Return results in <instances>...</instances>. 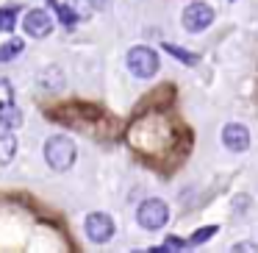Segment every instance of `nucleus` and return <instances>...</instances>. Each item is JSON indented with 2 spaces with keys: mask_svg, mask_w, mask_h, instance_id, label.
Masks as SVG:
<instances>
[{
  "mask_svg": "<svg viewBox=\"0 0 258 253\" xmlns=\"http://www.w3.org/2000/svg\"><path fill=\"white\" fill-rule=\"evenodd\" d=\"M42 156H45V162H47L50 170H56V173H67V170L75 164V159H78V147H75V142L70 139V136L56 134V136H50V139L45 142Z\"/></svg>",
  "mask_w": 258,
  "mask_h": 253,
  "instance_id": "nucleus-1",
  "label": "nucleus"
},
{
  "mask_svg": "<svg viewBox=\"0 0 258 253\" xmlns=\"http://www.w3.org/2000/svg\"><path fill=\"white\" fill-rule=\"evenodd\" d=\"M125 67H128V73L134 75V78L150 81V78H156V75H158L161 62H158V53L153 50V47L136 45V47H131L128 56H125Z\"/></svg>",
  "mask_w": 258,
  "mask_h": 253,
  "instance_id": "nucleus-2",
  "label": "nucleus"
},
{
  "mask_svg": "<svg viewBox=\"0 0 258 253\" xmlns=\"http://www.w3.org/2000/svg\"><path fill=\"white\" fill-rule=\"evenodd\" d=\"M136 223L145 231H161L169 223V206L161 197H147L139 209H136Z\"/></svg>",
  "mask_w": 258,
  "mask_h": 253,
  "instance_id": "nucleus-3",
  "label": "nucleus"
},
{
  "mask_svg": "<svg viewBox=\"0 0 258 253\" xmlns=\"http://www.w3.org/2000/svg\"><path fill=\"white\" fill-rule=\"evenodd\" d=\"M214 9L208 6V3H203V0H195V3H189V6L183 9V14H180V25H183V31H189V34H203V31H208L214 25Z\"/></svg>",
  "mask_w": 258,
  "mask_h": 253,
  "instance_id": "nucleus-4",
  "label": "nucleus"
},
{
  "mask_svg": "<svg viewBox=\"0 0 258 253\" xmlns=\"http://www.w3.org/2000/svg\"><path fill=\"white\" fill-rule=\"evenodd\" d=\"M84 231H86V239L89 242H95V245H106V242H111L117 225H114L111 214L92 212V214H86V220H84Z\"/></svg>",
  "mask_w": 258,
  "mask_h": 253,
  "instance_id": "nucleus-5",
  "label": "nucleus"
},
{
  "mask_svg": "<svg viewBox=\"0 0 258 253\" xmlns=\"http://www.w3.org/2000/svg\"><path fill=\"white\" fill-rule=\"evenodd\" d=\"M219 139H222V145L228 147L230 153H244L250 150L252 145V136H250V128L241 123H228L222 125V134H219Z\"/></svg>",
  "mask_w": 258,
  "mask_h": 253,
  "instance_id": "nucleus-6",
  "label": "nucleus"
},
{
  "mask_svg": "<svg viewBox=\"0 0 258 253\" xmlns=\"http://www.w3.org/2000/svg\"><path fill=\"white\" fill-rule=\"evenodd\" d=\"M23 31L31 36V39H45L53 31V17L47 9H31L23 17Z\"/></svg>",
  "mask_w": 258,
  "mask_h": 253,
  "instance_id": "nucleus-7",
  "label": "nucleus"
},
{
  "mask_svg": "<svg viewBox=\"0 0 258 253\" xmlns=\"http://www.w3.org/2000/svg\"><path fill=\"white\" fill-rule=\"evenodd\" d=\"M23 125V112L17 103H0V131H17Z\"/></svg>",
  "mask_w": 258,
  "mask_h": 253,
  "instance_id": "nucleus-8",
  "label": "nucleus"
},
{
  "mask_svg": "<svg viewBox=\"0 0 258 253\" xmlns=\"http://www.w3.org/2000/svg\"><path fill=\"white\" fill-rule=\"evenodd\" d=\"M39 84L45 86L47 92H58V89H64V73L56 67V64H50L47 70L39 73Z\"/></svg>",
  "mask_w": 258,
  "mask_h": 253,
  "instance_id": "nucleus-9",
  "label": "nucleus"
},
{
  "mask_svg": "<svg viewBox=\"0 0 258 253\" xmlns=\"http://www.w3.org/2000/svg\"><path fill=\"white\" fill-rule=\"evenodd\" d=\"M23 50H25V42L20 39V36H12V39H6L3 45H0V64L14 62L17 56H23Z\"/></svg>",
  "mask_w": 258,
  "mask_h": 253,
  "instance_id": "nucleus-10",
  "label": "nucleus"
},
{
  "mask_svg": "<svg viewBox=\"0 0 258 253\" xmlns=\"http://www.w3.org/2000/svg\"><path fill=\"white\" fill-rule=\"evenodd\" d=\"M17 156V136L14 134H0V167L12 164V159Z\"/></svg>",
  "mask_w": 258,
  "mask_h": 253,
  "instance_id": "nucleus-11",
  "label": "nucleus"
},
{
  "mask_svg": "<svg viewBox=\"0 0 258 253\" xmlns=\"http://www.w3.org/2000/svg\"><path fill=\"white\" fill-rule=\"evenodd\" d=\"M161 47H164V50H167L172 59H178L180 64H186V67H197V62H200V56H197V53H189V50H183V47L172 45V42H164Z\"/></svg>",
  "mask_w": 258,
  "mask_h": 253,
  "instance_id": "nucleus-12",
  "label": "nucleus"
},
{
  "mask_svg": "<svg viewBox=\"0 0 258 253\" xmlns=\"http://www.w3.org/2000/svg\"><path fill=\"white\" fill-rule=\"evenodd\" d=\"M17 12L20 6H3L0 9V34H12L17 28Z\"/></svg>",
  "mask_w": 258,
  "mask_h": 253,
  "instance_id": "nucleus-13",
  "label": "nucleus"
},
{
  "mask_svg": "<svg viewBox=\"0 0 258 253\" xmlns=\"http://www.w3.org/2000/svg\"><path fill=\"white\" fill-rule=\"evenodd\" d=\"M53 9H56V17H58V23H61L64 28H75V25L81 23V17L75 14V9L70 6V3H64V6H61V3H56Z\"/></svg>",
  "mask_w": 258,
  "mask_h": 253,
  "instance_id": "nucleus-14",
  "label": "nucleus"
},
{
  "mask_svg": "<svg viewBox=\"0 0 258 253\" xmlns=\"http://www.w3.org/2000/svg\"><path fill=\"white\" fill-rule=\"evenodd\" d=\"M67 3L75 9V14L81 17V23H84V20H89L92 14H95V0H67Z\"/></svg>",
  "mask_w": 258,
  "mask_h": 253,
  "instance_id": "nucleus-15",
  "label": "nucleus"
},
{
  "mask_svg": "<svg viewBox=\"0 0 258 253\" xmlns=\"http://www.w3.org/2000/svg\"><path fill=\"white\" fill-rule=\"evenodd\" d=\"M214 234H217V225H208V228H197L195 234L189 236V245H203V242H208Z\"/></svg>",
  "mask_w": 258,
  "mask_h": 253,
  "instance_id": "nucleus-16",
  "label": "nucleus"
},
{
  "mask_svg": "<svg viewBox=\"0 0 258 253\" xmlns=\"http://www.w3.org/2000/svg\"><path fill=\"white\" fill-rule=\"evenodd\" d=\"M183 247H189V242H186V239H180V236H167V239H164V245L156 247V253L158 250H161V253H167V250H183Z\"/></svg>",
  "mask_w": 258,
  "mask_h": 253,
  "instance_id": "nucleus-17",
  "label": "nucleus"
},
{
  "mask_svg": "<svg viewBox=\"0 0 258 253\" xmlns=\"http://www.w3.org/2000/svg\"><path fill=\"white\" fill-rule=\"evenodd\" d=\"M241 250H258L255 242H239V245H233V253H241Z\"/></svg>",
  "mask_w": 258,
  "mask_h": 253,
  "instance_id": "nucleus-18",
  "label": "nucleus"
},
{
  "mask_svg": "<svg viewBox=\"0 0 258 253\" xmlns=\"http://www.w3.org/2000/svg\"><path fill=\"white\" fill-rule=\"evenodd\" d=\"M47 3H50V6H56V3H58V0H47Z\"/></svg>",
  "mask_w": 258,
  "mask_h": 253,
  "instance_id": "nucleus-19",
  "label": "nucleus"
}]
</instances>
